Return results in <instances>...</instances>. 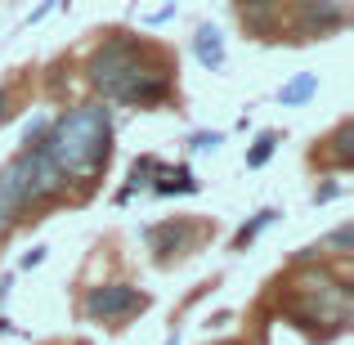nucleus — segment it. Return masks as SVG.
I'll use <instances>...</instances> for the list:
<instances>
[{
    "instance_id": "nucleus-3",
    "label": "nucleus",
    "mask_w": 354,
    "mask_h": 345,
    "mask_svg": "<svg viewBox=\"0 0 354 345\" xmlns=\"http://www.w3.org/2000/svg\"><path fill=\"white\" fill-rule=\"evenodd\" d=\"M296 296L301 301H310V310H296L305 323H332V328H346L350 319V287H341L337 278L319 274V278H301L296 283Z\"/></svg>"
},
{
    "instance_id": "nucleus-18",
    "label": "nucleus",
    "mask_w": 354,
    "mask_h": 345,
    "mask_svg": "<svg viewBox=\"0 0 354 345\" xmlns=\"http://www.w3.org/2000/svg\"><path fill=\"white\" fill-rule=\"evenodd\" d=\"M175 341H180V337H166V341H162V345H175Z\"/></svg>"
},
{
    "instance_id": "nucleus-17",
    "label": "nucleus",
    "mask_w": 354,
    "mask_h": 345,
    "mask_svg": "<svg viewBox=\"0 0 354 345\" xmlns=\"http://www.w3.org/2000/svg\"><path fill=\"white\" fill-rule=\"evenodd\" d=\"M5 104H9V95H5V90H0V121L9 117V108H5Z\"/></svg>"
},
{
    "instance_id": "nucleus-14",
    "label": "nucleus",
    "mask_w": 354,
    "mask_h": 345,
    "mask_svg": "<svg viewBox=\"0 0 354 345\" xmlns=\"http://www.w3.org/2000/svg\"><path fill=\"white\" fill-rule=\"evenodd\" d=\"M337 157H341V162H350V157H354V153H350V126L337 130Z\"/></svg>"
},
{
    "instance_id": "nucleus-12",
    "label": "nucleus",
    "mask_w": 354,
    "mask_h": 345,
    "mask_svg": "<svg viewBox=\"0 0 354 345\" xmlns=\"http://www.w3.org/2000/svg\"><path fill=\"white\" fill-rule=\"evenodd\" d=\"M220 144H225V135H220V130H211V135H207V130H202V135H193V153H216Z\"/></svg>"
},
{
    "instance_id": "nucleus-1",
    "label": "nucleus",
    "mask_w": 354,
    "mask_h": 345,
    "mask_svg": "<svg viewBox=\"0 0 354 345\" xmlns=\"http://www.w3.org/2000/svg\"><path fill=\"white\" fill-rule=\"evenodd\" d=\"M90 77L104 90L108 99H121V104H162L171 95V68L157 59L148 45L130 41V36H117L104 50L90 59Z\"/></svg>"
},
{
    "instance_id": "nucleus-10",
    "label": "nucleus",
    "mask_w": 354,
    "mask_h": 345,
    "mask_svg": "<svg viewBox=\"0 0 354 345\" xmlns=\"http://www.w3.org/2000/svg\"><path fill=\"white\" fill-rule=\"evenodd\" d=\"M274 216H278V211H260V216L251 220V225H242V229L234 233V247H247V242H256L260 233H265L269 225H274Z\"/></svg>"
},
{
    "instance_id": "nucleus-5",
    "label": "nucleus",
    "mask_w": 354,
    "mask_h": 345,
    "mask_svg": "<svg viewBox=\"0 0 354 345\" xmlns=\"http://www.w3.org/2000/svg\"><path fill=\"white\" fill-rule=\"evenodd\" d=\"M337 27H346V9L337 0H305L301 5V32L305 36H328Z\"/></svg>"
},
{
    "instance_id": "nucleus-2",
    "label": "nucleus",
    "mask_w": 354,
    "mask_h": 345,
    "mask_svg": "<svg viewBox=\"0 0 354 345\" xmlns=\"http://www.w3.org/2000/svg\"><path fill=\"white\" fill-rule=\"evenodd\" d=\"M108 139H113V121H108V108H72L68 117H59V126L45 130L41 148L54 162V171L63 180H90V175L104 171L108 162Z\"/></svg>"
},
{
    "instance_id": "nucleus-11",
    "label": "nucleus",
    "mask_w": 354,
    "mask_h": 345,
    "mask_svg": "<svg viewBox=\"0 0 354 345\" xmlns=\"http://www.w3.org/2000/svg\"><path fill=\"white\" fill-rule=\"evenodd\" d=\"M274 144H278V135H269V130H265V135L256 139V148L247 153V166H265L269 157H274Z\"/></svg>"
},
{
    "instance_id": "nucleus-15",
    "label": "nucleus",
    "mask_w": 354,
    "mask_h": 345,
    "mask_svg": "<svg viewBox=\"0 0 354 345\" xmlns=\"http://www.w3.org/2000/svg\"><path fill=\"white\" fill-rule=\"evenodd\" d=\"M41 260H45V247H36V251H27V256H23V269H36V265H41Z\"/></svg>"
},
{
    "instance_id": "nucleus-8",
    "label": "nucleus",
    "mask_w": 354,
    "mask_h": 345,
    "mask_svg": "<svg viewBox=\"0 0 354 345\" xmlns=\"http://www.w3.org/2000/svg\"><path fill=\"white\" fill-rule=\"evenodd\" d=\"M314 90H319V77H314V72H301V77H292L278 90V99H283V108H296V104H305Z\"/></svg>"
},
{
    "instance_id": "nucleus-4",
    "label": "nucleus",
    "mask_w": 354,
    "mask_h": 345,
    "mask_svg": "<svg viewBox=\"0 0 354 345\" xmlns=\"http://www.w3.org/2000/svg\"><path fill=\"white\" fill-rule=\"evenodd\" d=\"M144 296L135 292V287H126V283H108V287H95V292L86 296V314L95 323H117V319H126V314H135V310H144Z\"/></svg>"
},
{
    "instance_id": "nucleus-9",
    "label": "nucleus",
    "mask_w": 354,
    "mask_h": 345,
    "mask_svg": "<svg viewBox=\"0 0 354 345\" xmlns=\"http://www.w3.org/2000/svg\"><path fill=\"white\" fill-rule=\"evenodd\" d=\"M153 189L162 193V198L166 193H198V180H193L189 166H175V171H162V180H157Z\"/></svg>"
},
{
    "instance_id": "nucleus-13",
    "label": "nucleus",
    "mask_w": 354,
    "mask_h": 345,
    "mask_svg": "<svg viewBox=\"0 0 354 345\" xmlns=\"http://www.w3.org/2000/svg\"><path fill=\"white\" fill-rule=\"evenodd\" d=\"M350 242H354V225H341L337 233H332V238H328V247H337V251H346L350 247Z\"/></svg>"
},
{
    "instance_id": "nucleus-6",
    "label": "nucleus",
    "mask_w": 354,
    "mask_h": 345,
    "mask_svg": "<svg viewBox=\"0 0 354 345\" xmlns=\"http://www.w3.org/2000/svg\"><path fill=\"white\" fill-rule=\"evenodd\" d=\"M193 54H198V63L207 72H220V68H225V36H220V27L202 23L198 32H193Z\"/></svg>"
},
{
    "instance_id": "nucleus-16",
    "label": "nucleus",
    "mask_w": 354,
    "mask_h": 345,
    "mask_svg": "<svg viewBox=\"0 0 354 345\" xmlns=\"http://www.w3.org/2000/svg\"><path fill=\"white\" fill-rule=\"evenodd\" d=\"M274 5V0H242V14H247V9H269Z\"/></svg>"
},
{
    "instance_id": "nucleus-7",
    "label": "nucleus",
    "mask_w": 354,
    "mask_h": 345,
    "mask_svg": "<svg viewBox=\"0 0 354 345\" xmlns=\"http://www.w3.org/2000/svg\"><path fill=\"white\" fill-rule=\"evenodd\" d=\"M193 233H198L193 225H162V229H153V233H148V242H153L157 251H180L184 242L193 238Z\"/></svg>"
}]
</instances>
